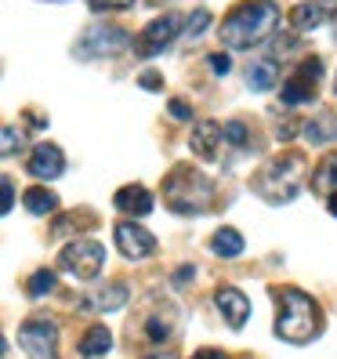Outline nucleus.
<instances>
[{"label":"nucleus","instance_id":"nucleus-1","mask_svg":"<svg viewBox=\"0 0 337 359\" xmlns=\"http://www.w3.org/2000/svg\"><path fill=\"white\" fill-rule=\"evenodd\" d=\"M272 298H276V337L290 345H308L319 337L323 330V312L315 305V298H308L305 290L298 287H276L272 290Z\"/></svg>","mask_w":337,"mask_h":359},{"label":"nucleus","instance_id":"nucleus-2","mask_svg":"<svg viewBox=\"0 0 337 359\" xmlns=\"http://www.w3.org/2000/svg\"><path fill=\"white\" fill-rule=\"evenodd\" d=\"M276 22H280V4L276 0H243V4H236L233 11L225 15L221 44L236 48V51L254 48V44H261L265 36H272Z\"/></svg>","mask_w":337,"mask_h":359},{"label":"nucleus","instance_id":"nucleus-3","mask_svg":"<svg viewBox=\"0 0 337 359\" xmlns=\"http://www.w3.org/2000/svg\"><path fill=\"white\" fill-rule=\"evenodd\" d=\"M163 203L181 218L207 215L214 207V182L203 171H196L193 163H178L171 175L163 178Z\"/></svg>","mask_w":337,"mask_h":359},{"label":"nucleus","instance_id":"nucleus-4","mask_svg":"<svg viewBox=\"0 0 337 359\" xmlns=\"http://www.w3.org/2000/svg\"><path fill=\"white\" fill-rule=\"evenodd\" d=\"M308 175V163L301 153H287L280 160H272L265 163L258 178H254V193L268 203H290V200H298L301 193V182Z\"/></svg>","mask_w":337,"mask_h":359},{"label":"nucleus","instance_id":"nucleus-5","mask_svg":"<svg viewBox=\"0 0 337 359\" xmlns=\"http://www.w3.org/2000/svg\"><path fill=\"white\" fill-rule=\"evenodd\" d=\"M58 265L66 269L69 276H76V280L88 283V280L98 276L102 265H105V247H102L98 240H73V243L62 247Z\"/></svg>","mask_w":337,"mask_h":359},{"label":"nucleus","instance_id":"nucleus-6","mask_svg":"<svg viewBox=\"0 0 337 359\" xmlns=\"http://www.w3.org/2000/svg\"><path fill=\"white\" fill-rule=\"evenodd\" d=\"M131 44V33L120 29V26H88L80 33L73 55L76 58H109V55H120L123 48Z\"/></svg>","mask_w":337,"mask_h":359},{"label":"nucleus","instance_id":"nucleus-7","mask_svg":"<svg viewBox=\"0 0 337 359\" xmlns=\"http://www.w3.org/2000/svg\"><path fill=\"white\" fill-rule=\"evenodd\" d=\"M18 345L29 359H58V327L51 320H26L18 327Z\"/></svg>","mask_w":337,"mask_h":359},{"label":"nucleus","instance_id":"nucleus-8","mask_svg":"<svg viewBox=\"0 0 337 359\" xmlns=\"http://www.w3.org/2000/svg\"><path fill=\"white\" fill-rule=\"evenodd\" d=\"M178 33H181V15H160V18H153V22L142 29V36L135 40V51L142 58H153V55L171 48L178 40Z\"/></svg>","mask_w":337,"mask_h":359},{"label":"nucleus","instance_id":"nucleus-9","mask_svg":"<svg viewBox=\"0 0 337 359\" xmlns=\"http://www.w3.org/2000/svg\"><path fill=\"white\" fill-rule=\"evenodd\" d=\"M323 76V62L319 58H305L298 73L283 83V105H308L315 98V83Z\"/></svg>","mask_w":337,"mask_h":359},{"label":"nucleus","instance_id":"nucleus-10","mask_svg":"<svg viewBox=\"0 0 337 359\" xmlns=\"http://www.w3.org/2000/svg\"><path fill=\"white\" fill-rule=\"evenodd\" d=\"M113 236H116L120 255H123V258H131V262H142V258L156 255V236H153L149 229H142L138 222H120Z\"/></svg>","mask_w":337,"mask_h":359},{"label":"nucleus","instance_id":"nucleus-11","mask_svg":"<svg viewBox=\"0 0 337 359\" xmlns=\"http://www.w3.org/2000/svg\"><path fill=\"white\" fill-rule=\"evenodd\" d=\"M26 171H29L33 178H40V182H55V178L66 175V156H62L58 145H51V142H40L36 149L29 153Z\"/></svg>","mask_w":337,"mask_h":359},{"label":"nucleus","instance_id":"nucleus-12","mask_svg":"<svg viewBox=\"0 0 337 359\" xmlns=\"http://www.w3.org/2000/svg\"><path fill=\"white\" fill-rule=\"evenodd\" d=\"M178 305H171V302H163V305H156L149 316H145V323H142V334H145V341H153V345H163L167 337H174V330H178Z\"/></svg>","mask_w":337,"mask_h":359},{"label":"nucleus","instance_id":"nucleus-13","mask_svg":"<svg viewBox=\"0 0 337 359\" xmlns=\"http://www.w3.org/2000/svg\"><path fill=\"white\" fill-rule=\"evenodd\" d=\"M214 305H218V312H221V320L233 327V330H243V327H247V320H250V302H247L243 290H236V287H218Z\"/></svg>","mask_w":337,"mask_h":359},{"label":"nucleus","instance_id":"nucleus-14","mask_svg":"<svg viewBox=\"0 0 337 359\" xmlns=\"http://www.w3.org/2000/svg\"><path fill=\"white\" fill-rule=\"evenodd\" d=\"M326 18H337V0H308L290 11V26L294 29H319Z\"/></svg>","mask_w":337,"mask_h":359},{"label":"nucleus","instance_id":"nucleus-15","mask_svg":"<svg viewBox=\"0 0 337 359\" xmlns=\"http://www.w3.org/2000/svg\"><path fill=\"white\" fill-rule=\"evenodd\" d=\"M128 298H131V290H128V283H105V287H98L95 294H88L80 305L88 309V312H120L123 305H128Z\"/></svg>","mask_w":337,"mask_h":359},{"label":"nucleus","instance_id":"nucleus-16","mask_svg":"<svg viewBox=\"0 0 337 359\" xmlns=\"http://www.w3.org/2000/svg\"><path fill=\"white\" fill-rule=\"evenodd\" d=\"M218 142H221V123H214V120H200L193 128V138H188V145H193V153L200 160H214Z\"/></svg>","mask_w":337,"mask_h":359},{"label":"nucleus","instance_id":"nucleus-17","mask_svg":"<svg viewBox=\"0 0 337 359\" xmlns=\"http://www.w3.org/2000/svg\"><path fill=\"white\" fill-rule=\"evenodd\" d=\"M120 210H123V215H135V218H142V215H149V210H153V193H149V189H145V185H123L120 189V193H116V200H113Z\"/></svg>","mask_w":337,"mask_h":359},{"label":"nucleus","instance_id":"nucleus-18","mask_svg":"<svg viewBox=\"0 0 337 359\" xmlns=\"http://www.w3.org/2000/svg\"><path fill=\"white\" fill-rule=\"evenodd\" d=\"M280 80V62L276 58H258L247 66V88L250 91H272Z\"/></svg>","mask_w":337,"mask_h":359},{"label":"nucleus","instance_id":"nucleus-19","mask_svg":"<svg viewBox=\"0 0 337 359\" xmlns=\"http://www.w3.org/2000/svg\"><path fill=\"white\" fill-rule=\"evenodd\" d=\"M308 185H312V193H319V196L337 193V156H323L319 163H315Z\"/></svg>","mask_w":337,"mask_h":359},{"label":"nucleus","instance_id":"nucleus-20","mask_svg":"<svg viewBox=\"0 0 337 359\" xmlns=\"http://www.w3.org/2000/svg\"><path fill=\"white\" fill-rule=\"evenodd\" d=\"M243 247H247V243H243V236H240L233 225H221L214 236H210V250H214L218 258H240Z\"/></svg>","mask_w":337,"mask_h":359},{"label":"nucleus","instance_id":"nucleus-21","mask_svg":"<svg viewBox=\"0 0 337 359\" xmlns=\"http://www.w3.org/2000/svg\"><path fill=\"white\" fill-rule=\"evenodd\" d=\"M22 203H26V210L29 215H55L58 210V196L51 193V189H44V185H33V189H26L22 193Z\"/></svg>","mask_w":337,"mask_h":359},{"label":"nucleus","instance_id":"nucleus-22","mask_svg":"<svg viewBox=\"0 0 337 359\" xmlns=\"http://www.w3.org/2000/svg\"><path fill=\"white\" fill-rule=\"evenodd\" d=\"M109 348H113V334L105 327H91L88 334H83V341H80V355H88V359L105 355Z\"/></svg>","mask_w":337,"mask_h":359},{"label":"nucleus","instance_id":"nucleus-23","mask_svg":"<svg viewBox=\"0 0 337 359\" xmlns=\"http://www.w3.org/2000/svg\"><path fill=\"white\" fill-rule=\"evenodd\" d=\"M51 290H55V272L51 269H36L29 276V283H26V294L29 298H44V294H51Z\"/></svg>","mask_w":337,"mask_h":359},{"label":"nucleus","instance_id":"nucleus-24","mask_svg":"<svg viewBox=\"0 0 337 359\" xmlns=\"http://www.w3.org/2000/svg\"><path fill=\"white\" fill-rule=\"evenodd\" d=\"M26 149V135L18 128H0V156H18Z\"/></svg>","mask_w":337,"mask_h":359},{"label":"nucleus","instance_id":"nucleus-25","mask_svg":"<svg viewBox=\"0 0 337 359\" xmlns=\"http://www.w3.org/2000/svg\"><path fill=\"white\" fill-rule=\"evenodd\" d=\"M247 123L243 120H228L225 128H221V142H228V145H247Z\"/></svg>","mask_w":337,"mask_h":359},{"label":"nucleus","instance_id":"nucleus-26","mask_svg":"<svg viewBox=\"0 0 337 359\" xmlns=\"http://www.w3.org/2000/svg\"><path fill=\"white\" fill-rule=\"evenodd\" d=\"M11 207H15V182L11 178H0V218L11 215Z\"/></svg>","mask_w":337,"mask_h":359},{"label":"nucleus","instance_id":"nucleus-27","mask_svg":"<svg viewBox=\"0 0 337 359\" xmlns=\"http://www.w3.org/2000/svg\"><path fill=\"white\" fill-rule=\"evenodd\" d=\"M207 26H210V11H196V15H188V22H181V29L188 36H200Z\"/></svg>","mask_w":337,"mask_h":359},{"label":"nucleus","instance_id":"nucleus-28","mask_svg":"<svg viewBox=\"0 0 337 359\" xmlns=\"http://www.w3.org/2000/svg\"><path fill=\"white\" fill-rule=\"evenodd\" d=\"M91 11H128L135 0H88Z\"/></svg>","mask_w":337,"mask_h":359},{"label":"nucleus","instance_id":"nucleus-29","mask_svg":"<svg viewBox=\"0 0 337 359\" xmlns=\"http://www.w3.org/2000/svg\"><path fill=\"white\" fill-rule=\"evenodd\" d=\"M171 116H174V120H193V109H188V102L171 98Z\"/></svg>","mask_w":337,"mask_h":359},{"label":"nucleus","instance_id":"nucleus-30","mask_svg":"<svg viewBox=\"0 0 337 359\" xmlns=\"http://www.w3.org/2000/svg\"><path fill=\"white\" fill-rule=\"evenodd\" d=\"M138 83H142L145 91H160V88H163V80H160V73H142V80H138Z\"/></svg>","mask_w":337,"mask_h":359},{"label":"nucleus","instance_id":"nucleus-31","mask_svg":"<svg viewBox=\"0 0 337 359\" xmlns=\"http://www.w3.org/2000/svg\"><path fill=\"white\" fill-rule=\"evenodd\" d=\"M193 276H196V269H193V265H181V269H174V287H185Z\"/></svg>","mask_w":337,"mask_h":359},{"label":"nucleus","instance_id":"nucleus-32","mask_svg":"<svg viewBox=\"0 0 337 359\" xmlns=\"http://www.w3.org/2000/svg\"><path fill=\"white\" fill-rule=\"evenodd\" d=\"M207 62H210V69H214V73H228V66H233V62H228V55H210Z\"/></svg>","mask_w":337,"mask_h":359},{"label":"nucleus","instance_id":"nucleus-33","mask_svg":"<svg viewBox=\"0 0 337 359\" xmlns=\"http://www.w3.org/2000/svg\"><path fill=\"white\" fill-rule=\"evenodd\" d=\"M193 359H228V355H225V352H218V348H200Z\"/></svg>","mask_w":337,"mask_h":359},{"label":"nucleus","instance_id":"nucleus-34","mask_svg":"<svg viewBox=\"0 0 337 359\" xmlns=\"http://www.w3.org/2000/svg\"><path fill=\"white\" fill-rule=\"evenodd\" d=\"M326 210L337 218V193H330V196H326Z\"/></svg>","mask_w":337,"mask_h":359},{"label":"nucleus","instance_id":"nucleus-35","mask_svg":"<svg viewBox=\"0 0 337 359\" xmlns=\"http://www.w3.org/2000/svg\"><path fill=\"white\" fill-rule=\"evenodd\" d=\"M145 359H178L174 352H153V355H145Z\"/></svg>","mask_w":337,"mask_h":359},{"label":"nucleus","instance_id":"nucleus-36","mask_svg":"<svg viewBox=\"0 0 337 359\" xmlns=\"http://www.w3.org/2000/svg\"><path fill=\"white\" fill-rule=\"evenodd\" d=\"M8 355V341H4V337H0V359H4Z\"/></svg>","mask_w":337,"mask_h":359},{"label":"nucleus","instance_id":"nucleus-37","mask_svg":"<svg viewBox=\"0 0 337 359\" xmlns=\"http://www.w3.org/2000/svg\"><path fill=\"white\" fill-rule=\"evenodd\" d=\"M333 95H337V80H333Z\"/></svg>","mask_w":337,"mask_h":359}]
</instances>
